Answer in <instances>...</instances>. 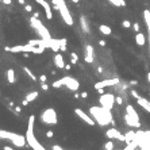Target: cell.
Here are the masks:
<instances>
[{
	"label": "cell",
	"mask_w": 150,
	"mask_h": 150,
	"mask_svg": "<svg viewBox=\"0 0 150 150\" xmlns=\"http://www.w3.org/2000/svg\"><path fill=\"white\" fill-rule=\"evenodd\" d=\"M89 114L93 119L96 120L97 124L100 126H107V124H112L115 126V122H114V116L111 114V110L108 108H104V107H96L93 106L89 108Z\"/></svg>",
	"instance_id": "6da1fadb"
},
{
	"label": "cell",
	"mask_w": 150,
	"mask_h": 150,
	"mask_svg": "<svg viewBox=\"0 0 150 150\" xmlns=\"http://www.w3.org/2000/svg\"><path fill=\"white\" fill-rule=\"evenodd\" d=\"M34 123H35V115H30L29 118V124H27V131H26V141L27 145L34 150H43L45 147L37 141L35 134H34Z\"/></svg>",
	"instance_id": "7a4b0ae2"
},
{
	"label": "cell",
	"mask_w": 150,
	"mask_h": 150,
	"mask_svg": "<svg viewBox=\"0 0 150 150\" xmlns=\"http://www.w3.org/2000/svg\"><path fill=\"white\" fill-rule=\"evenodd\" d=\"M45 49L46 48H43V46H32L30 43L11 46V48L6 46V48H4V50L10 51V53H34V54H42L45 51Z\"/></svg>",
	"instance_id": "3957f363"
},
{
	"label": "cell",
	"mask_w": 150,
	"mask_h": 150,
	"mask_svg": "<svg viewBox=\"0 0 150 150\" xmlns=\"http://www.w3.org/2000/svg\"><path fill=\"white\" fill-rule=\"evenodd\" d=\"M51 6H53L55 10H58L60 14H61V18H62V20L65 22V25L68 26H73V16L70 15V12L68 10V6L66 3H65V0H51Z\"/></svg>",
	"instance_id": "277c9868"
},
{
	"label": "cell",
	"mask_w": 150,
	"mask_h": 150,
	"mask_svg": "<svg viewBox=\"0 0 150 150\" xmlns=\"http://www.w3.org/2000/svg\"><path fill=\"white\" fill-rule=\"evenodd\" d=\"M0 139H10L16 147H23V146H26V143H27L26 135L10 133V131H6V130H0Z\"/></svg>",
	"instance_id": "5b68a950"
},
{
	"label": "cell",
	"mask_w": 150,
	"mask_h": 150,
	"mask_svg": "<svg viewBox=\"0 0 150 150\" xmlns=\"http://www.w3.org/2000/svg\"><path fill=\"white\" fill-rule=\"evenodd\" d=\"M30 25H31L32 29L38 32V35L42 39H51V35H50L49 30L46 29V26L39 20V18H34V16L30 18Z\"/></svg>",
	"instance_id": "8992f818"
},
{
	"label": "cell",
	"mask_w": 150,
	"mask_h": 150,
	"mask_svg": "<svg viewBox=\"0 0 150 150\" xmlns=\"http://www.w3.org/2000/svg\"><path fill=\"white\" fill-rule=\"evenodd\" d=\"M41 120L45 124H48V126H54V124H57L58 116H57V112H55V110H54V108H46V110L41 114Z\"/></svg>",
	"instance_id": "52a82bcc"
},
{
	"label": "cell",
	"mask_w": 150,
	"mask_h": 150,
	"mask_svg": "<svg viewBox=\"0 0 150 150\" xmlns=\"http://www.w3.org/2000/svg\"><path fill=\"white\" fill-rule=\"evenodd\" d=\"M99 103L104 108L112 110L115 106V96L112 95V93H101L100 97H99Z\"/></svg>",
	"instance_id": "ba28073f"
},
{
	"label": "cell",
	"mask_w": 150,
	"mask_h": 150,
	"mask_svg": "<svg viewBox=\"0 0 150 150\" xmlns=\"http://www.w3.org/2000/svg\"><path fill=\"white\" fill-rule=\"evenodd\" d=\"M60 80H61V84L66 87L69 91L77 92V91H78V88H80V83H78V80H76L74 77L65 76V77H62V78H60Z\"/></svg>",
	"instance_id": "9c48e42d"
},
{
	"label": "cell",
	"mask_w": 150,
	"mask_h": 150,
	"mask_svg": "<svg viewBox=\"0 0 150 150\" xmlns=\"http://www.w3.org/2000/svg\"><path fill=\"white\" fill-rule=\"evenodd\" d=\"M74 114H76L77 116H78V118H80L81 120H84V122H85V123L88 124V126H95L96 123H95V119H93L92 118V116H91V114L89 115H88L87 114V112H84L81 108H76V110H74Z\"/></svg>",
	"instance_id": "30bf717a"
},
{
	"label": "cell",
	"mask_w": 150,
	"mask_h": 150,
	"mask_svg": "<svg viewBox=\"0 0 150 150\" xmlns=\"http://www.w3.org/2000/svg\"><path fill=\"white\" fill-rule=\"evenodd\" d=\"M106 135H107L110 139H118V141H124V142H126V135L122 134L120 131L115 127V126L107 130V131H106Z\"/></svg>",
	"instance_id": "8fae6325"
},
{
	"label": "cell",
	"mask_w": 150,
	"mask_h": 150,
	"mask_svg": "<svg viewBox=\"0 0 150 150\" xmlns=\"http://www.w3.org/2000/svg\"><path fill=\"white\" fill-rule=\"evenodd\" d=\"M120 83L119 78H108V80H101L95 84V89H100V88H107V87H115Z\"/></svg>",
	"instance_id": "7c38bea8"
},
{
	"label": "cell",
	"mask_w": 150,
	"mask_h": 150,
	"mask_svg": "<svg viewBox=\"0 0 150 150\" xmlns=\"http://www.w3.org/2000/svg\"><path fill=\"white\" fill-rule=\"evenodd\" d=\"M84 61L88 64H92L95 61V49L92 45H87L85 46V53H84Z\"/></svg>",
	"instance_id": "4fadbf2b"
},
{
	"label": "cell",
	"mask_w": 150,
	"mask_h": 150,
	"mask_svg": "<svg viewBox=\"0 0 150 150\" xmlns=\"http://www.w3.org/2000/svg\"><path fill=\"white\" fill-rule=\"evenodd\" d=\"M37 3L41 4V6L43 7L45 14H46V19H49V20L53 19V12H51V6H50V4L46 2V0H37Z\"/></svg>",
	"instance_id": "5bb4252c"
},
{
	"label": "cell",
	"mask_w": 150,
	"mask_h": 150,
	"mask_svg": "<svg viewBox=\"0 0 150 150\" xmlns=\"http://www.w3.org/2000/svg\"><path fill=\"white\" fill-rule=\"evenodd\" d=\"M124 122H126V124L130 126V127H135V129H139L141 127V122L139 120H135L134 118H131L130 115L126 114L124 115Z\"/></svg>",
	"instance_id": "9a60e30c"
},
{
	"label": "cell",
	"mask_w": 150,
	"mask_h": 150,
	"mask_svg": "<svg viewBox=\"0 0 150 150\" xmlns=\"http://www.w3.org/2000/svg\"><path fill=\"white\" fill-rule=\"evenodd\" d=\"M54 65L58 69H65V61H64V57H62L61 53H55V55H54Z\"/></svg>",
	"instance_id": "2e32d148"
},
{
	"label": "cell",
	"mask_w": 150,
	"mask_h": 150,
	"mask_svg": "<svg viewBox=\"0 0 150 150\" xmlns=\"http://www.w3.org/2000/svg\"><path fill=\"white\" fill-rule=\"evenodd\" d=\"M137 103L142 107V108L145 110V111H147L149 114H150V101L147 100V99H145V97H142V96H139L138 99H137Z\"/></svg>",
	"instance_id": "e0dca14e"
},
{
	"label": "cell",
	"mask_w": 150,
	"mask_h": 150,
	"mask_svg": "<svg viewBox=\"0 0 150 150\" xmlns=\"http://www.w3.org/2000/svg\"><path fill=\"white\" fill-rule=\"evenodd\" d=\"M80 26H81V30L84 31V34H89L91 32V27L88 26V20L84 15L80 16Z\"/></svg>",
	"instance_id": "ac0fdd59"
},
{
	"label": "cell",
	"mask_w": 150,
	"mask_h": 150,
	"mask_svg": "<svg viewBox=\"0 0 150 150\" xmlns=\"http://www.w3.org/2000/svg\"><path fill=\"white\" fill-rule=\"evenodd\" d=\"M49 49H51L53 51H55V53H58V50H60V39H54V38L49 39Z\"/></svg>",
	"instance_id": "d6986e66"
},
{
	"label": "cell",
	"mask_w": 150,
	"mask_h": 150,
	"mask_svg": "<svg viewBox=\"0 0 150 150\" xmlns=\"http://www.w3.org/2000/svg\"><path fill=\"white\" fill-rule=\"evenodd\" d=\"M135 42H137V45H139V46L146 45V37H145V34H142V32H137V35H135Z\"/></svg>",
	"instance_id": "ffe728a7"
},
{
	"label": "cell",
	"mask_w": 150,
	"mask_h": 150,
	"mask_svg": "<svg viewBox=\"0 0 150 150\" xmlns=\"http://www.w3.org/2000/svg\"><path fill=\"white\" fill-rule=\"evenodd\" d=\"M126 112H127V115H130L131 118H134L135 120H139V116H138L137 111L134 110V107H133V106L127 104V107H126Z\"/></svg>",
	"instance_id": "44dd1931"
},
{
	"label": "cell",
	"mask_w": 150,
	"mask_h": 150,
	"mask_svg": "<svg viewBox=\"0 0 150 150\" xmlns=\"http://www.w3.org/2000/svg\"><path fill=\"white\" fill-rule=\"evenodd\" d=\"M99 31L101 32L103 35H111V34H112L111 27L107 26V25H100V26H99Z\"/></svg>",
	"instance_id": "7402d4cb"
},
{
	"label": "cell",
	"mask_w": 150,
	"mask_h": 150,
	"mask_svg": "<svg viewBox=\"0 0 150 150\" xmlns=\"http://www.w3.org/2000/svg\"><path fill=\"white\" fill-rule=\"evenodd\" d=\"M143 18H145V22H146V26H147V32H149V45H150V15H149V10H145V11H143Z\"/></svg>",
	"instance_id": "603a6c76"
},
{
	"label": "cell",
	"mask_w": 150,
	"mask_h": 150,
	"mask_svg": "<svg viewBox=\"0 0 150 150\" xmlns=\"http://www.w3.org/2000/svg\"><path fill=\"white\" fill-rule=\"evenodd\" d=\"M7 80L10 84H14L16 81V78H15V70L14 69H8L7 70Z\"/></svg>",
	"instance_id": "cb8c5ba5"
},
{
	"label": "cell",
	"mask_w": 150,
	"mask_h": 150,
	"mask_svg": "<svg viewBox=\"0 0 150 150\" xmlns=\"http://www.w3.org/2000/svg\"><path fill=\"white\" fill-rule=\"evenodd\" d=\"M37 97H38V92H37V91L29 92V93H27V95H26V99L29 100L30 103H31V101H34V100L37 99Z\"/></svg>",
	"instance_id": "d4e9b609"
},
{
	"label": "cell",
	"mask_w": 150,
	"mask_h": 150,
	"mask_svg": "<svg viewBox=\"0 0 150 150\" xmlns=\"http://www.w3.org/2000/svg\"><path fill=\"white\" fill-rule=\"evenodd\" d=\"M66 43H68V41H66V38H61L60 39V50L62 51V53H65L66 51Z\"/></svg>",
	"instance_id": "484cf974"
},
{
	"label": "cell",
	"mask_w": 150,
	"mask_h": 150,
	"mask_svg": "<svg viewBox=\"0 0 150 150\" xmlns=\"http://www.w3.org/2000/svg\"><path fill=\"white\" fill-rule=\"evenodd\" d=\"M137 147H138V142H137V141H129L127 146H126V150H133V149H137Z\"/></svg>",
	"instance_id": "4316f807"
},
{
	"label": "cell",
	"mask_w": 150,
	"mask_h": 150,
	"mask_svg": "<svg viewBox=\"0 0 150 150\" xmlns=\"http://www.w3.org/2000/svg\"><path fill=\"white\" fill-rule=\"evenodd\" d=\"M108 2L111 4H114V6H116V7H124L126 6L124 0H108Z\"/></svg>",
	"instance_id": "83f0119b"
},
{
	"label": "cell",
	"mask_w": 150,
	"mask_h": 150,
	"mask_svg": "<svg viewBox=\"0 0 150 150\" xmlns=\"http://www.w3.org/2000/svg\"><path fill=\"white\" fill-rule=\"evenodd\" d=\"M23 70H25V72H26L27 74H29V76H30V78H31L32 81H37V76H35V74L32 73V72H31V70H30L29 68H27V66H23Z\"/></svg>",
	"instance_id": "f1b7e54d"
},
{
	"label": "cell",
	"mask_w": 150,
	"mask_h": 150,
	"mask_svg": "<svg viewBox=\"0 0 150 150\" xmlns=\"http://www.w3.org/2000/svg\"><path fill=\"white\" fill-rule=\"evenodd\" d=\"M77 61H78V55L74 53V51H72V53H70V62L74 65V64H77Z\"/></svg>",
	"instance_id": "f546056e"
},
{
	"label": "cell",
	"mask_w": 150,
	"mask_h": 150,
	"mask_svg": "<svg viewBox=\"0 0 150 150\" xmlns=\"http://www.w3.org/2000/svg\"><path fill=\"white\" fill-rule=\"evenodd\" d=\"M103 149H106V150H112V149H114V142H112V141L106 142L104 146H103Z\"/></svg>",
	"instance_id": "4dcf8cb0"
},
{
	"label": "cell",
	"mask_w": 150,
	"mask_h": 150,
	"mask_svg": "<svg viewBox=\"0 0 150 150\" xmlns=\"http://www.w3.org/2000/svg\"><path fill=\"white\" fill-rule=\"evenodd\" d=\"M122 26H123L124 29H130V27L133 26V25H131V23H130L129 20H123V22H122Z\"/></svg>",
	"instance_id": "1f68e13d"
},
{
	"label": "cell",
	"mask_w": 150,
	"mask_h": 150,
	"mask_svg": "<svg viewBox=\"0 0 150 150\" xmlns=\"http://www.w3.org/2000/svg\"><path fill=\"white\" fill-rule=\"evenodd\" d=\"M27 43H30V45H32V46H38L39 45V39H31V41H29Z\"/></svg>",
	"instance_id": "d6a6232c"
},
{
	"label": "cell",
	"mask_w": 150,
	"mask_h": 150,
	"mask_svg": "<svg viewBox=\"0 0 150 150\" xmlns=\"http://www.w3.org/2000/svg\"><path fill=\"white\" fill-rule=\"evenodd\" d=\"M51 85H53V88H60V87H62V84H61V80H57L51 84Z\"/></svg>",
	"instance_id": "836d02e7"
},
{
	"label": "cell",
	"mask_w": 150,
	"mask_h": 150,
	"mask_svg": "<svg viewBox=\"0 0 150 150\" xmlns=\"http://www.w3.org/2000/svg\"><path fill=\"white\" fill-rule=\"evenodd\" d=\"M133 29H134V31H135V32H139V30H141L139 23H134V25H133Z\"/></svg>",
	"instance_id": "e575fe53"
},
{
	"label": "cell",
	"mask_w": 150,
	"mask_h": 150,
	"mask_svg": "<svg viewBox=\"0 0 150 150\" xmlns=\"http://www.w3.org/2000/svg\"><path fill=\"white\" fill-rule=\"evenodd\" d=\"M115 101H116V104H123V97L122 96H116V99H115Z\"/></svg>",
	"instance_id": "d590c367"
},
{
	"label": "cell",
	"mask_w": 150,
	"mask_h": 150,
	"mask_svg": "<svg viewBox=\"0 0 150 150\" xmlns=\"http://www.w3.org/2000/svg\"><path fill=\"white\" fill-rule=\"evenodd\" d=\"M38 80L41 83H46V80H48V77H46V74H41V76L38 77Z\"/></svg>",
	"instance_id": "8d00e7d4"
},
{
	"label": "cell",
	"mask_w": 150,
	"mask_h": 150,
	"mask_svg": "<svg viewBox=\"0 0 150 150\" xmlns=\"http://www.w3.org/2000/svg\"><path fill=\"white\" fill-rule=\"evenodd\" d=\"M131 96L135 97V99H138V97H139V93L135 91V89H131Z\"/></svg>",
	"instance_id": "74e56055"
},
{
	"label": "cell",
	"mask_w": 150,
	"mask_h": 150,
	"mask_svg": "<svg viewBox=\"0 0 150 150\" xmlns=\"http://www.w3.org/2000/svg\"><path fill=\"white\" fill-rule=\"evenodd\" d=\"M41 88H42V91H48V89H49V85H48L46 83H42V84H41Z\"/></svg>",
	"instance_id": "f35d334b"
},
{
	"label": "cell",
	"mask_w": 150,
	"mask_h": 150,
	"mask_svg": "<svg viewBox=\"0 0 150 150\" xmlns=\"http://www.w3.org/2000/svg\"><path fill=\"white\" fill-rule=\"evenodd\" d=\"M25 10H26L27 12H32V7L30 6V4H26V6H25Z\"/></svg>",
	"instance_id": "ab89813d"
},
{
	"label": "cell",
	"mask_w": 150,
	"mask_h": 150,
	"mask_svg": "<svg viewBox=\"0 0 150 150\" xmlns=\"http://www.w3.org/2000/svg\"><path fill=\"white\" fill-rule=\"evenodd\" d=\"M14 110H15V114H16V115H19L20 112H22V108H20L19 106H16V107H15V108H14Z\"/></svg>",
	"instance_id": "60d3db41"
},
{
	"label": "cell",
	"mask_w": 150,
	"mask_h": 150,
	"mask_svg": "<svg viewBox=\"0 0 150 150\" xmlns=\"http://www.w3.org/2000/svg\"><path fill=\"white\" fill-rule=\"evenodd\" d=\"M53 135H54V133L51 130H49L48 133H46V137H48V138H53Z\"/></svg>",
	"instance_id": "b9f144b4"
},
{
	"label": "cell",
	"mask_w": 150,
	"mask_h": 150,
	"mask_svg": "<svg viewBox=\"0 0 150 150\" xmlns=\"http://www.w3.org/2000/svg\"><path fill=\"white\" fill-rule=\"evenodd\" d=\"M51 149H53V150H62V147L58 146V145H53V146H51Z\"/></svg>",
	"instance_id": "7bdbcfd3"
},
{
	"label": "cell",
	"mask_w": 150,
	"mask_h": 150,
	"mask_svg": "<svg viewBox=\"0 0 150 150\" xmlns=\"http://www.w3.org/2000/svg\"><path fill=\"white\" fill-rule=\"evenodd\" d=\"M80 95H81V97H83V99H87V97H88V93H87V92H81Z\"/></svg>",
	"instance_id": "ee69618b"
},
{
	"label": "cell",
	"mask_w": 150,
	"mask_h": 150,
	"mask_svg": "<svg viewBox=\"0 0 150 150\" xmlns=\"http://www.w3.org/2000/svg\"><path fill=\"white\" fill-rule=\"evenodd\" d=\"M99 45L101 46V48H104V46H106V41H104V39H101V41H99Z\"/></svg>",
	"instance_id": "f6af8a7d"
},
{
	"label": "cell",
	"mask_w": 150,
	"mask_h": 150,
	"mask_svg": "<svg viewBox=\"0 0 150 150\" xmlns=\"http://www.w3.org/2000/svg\"><path fill=\"white\" fill-rule=\"evenodd\" d=\"M2 2H3L4 4H7V6H10V4L12 3V2H11V0H2Z\"/></svg>",
	"instance_id": "bcb514c9"
},
{
	"label": "cell",
	"mask_w": 150,
	"mask_h": 150,
	"mask_svg": "<svg viewBox=\"0 0 150 150\" xmlns=\"http://www.w3.org/2000/svg\"><path fill=\"white\" fill-rule=\"evenodd\" d=\"M137 84H138L137 80H131V81H130V85H137Z\"/></svg>",
	"instance_id": "7dc6e473"
},
{
	"label": "cell",
	"mask_w": 150,
	"mask_h": 150,
	"mask_svg": "<svg viewBox=\"0 0 150 150\" xmlns=\"http://www.w3.org/2000/svg\"><path fill=\"white\" fill-rule=\"evenodd\" d=\"M29 103H30L29 100H27V99H25V100L22 101V106H27V104H29Z\"/></svg>",
	"instance_id": "c3c4849f"
},
{
	"label": "cell",
	"mask_w": 150,
	"mask_h": 150,
	"mask_svg": "<svg viewBox=\"0 0 150 150\" xmlns=\"http://www.w3.org/2000/svg\"><path fill=\"white\" fill-rule=\"evenodd\" d=\"M70 68H72V66H70L69 64H65V70H70Z\"/></svg>",
	"instance_id": "681fc988"
},
{
	"label": "cell",
	"mask_w": 150,
	"mask_h": 150,
	"mask_svg": "<svg viewBox=\"0 0 150 150\" xmlns=\"http://www.w3.org/2000/svg\"><path fill=\"white\" fill-rule=\"evenodd\" d=\"M18 3L22 4V6H26V2H25V0H18Z\"/></svg>",
	"instance_id": "f907efd6"
},
{
	"label": "cell",
	"mask_w": 150,
	"mask_h": 150,
	"mask_svg": "<svg viewBox=\"0 0 150 150\" xmlns=\"http://www.w3.org/2000/svg\"><path fill=\"white\" fill-rule=\"evenodd\" d=\"M32 16H34V18H39V12H34V14H32Z\"/></svg>",
	"instance_id": "816d5d0a"
},
{
	"label": "cell",
	"mask_w": 150,
	"mask_h": 150,
	"mask_svg": "<svg viewBox=\"0 0 150 150\" xmlns=\"http://www.w3.org/2000/svg\"><path fill=\"white\" fill-rule=\"evenodd\" d=\"M81 95H78V93L77 92H74V99H78V97H80Z\"/></svg>",
	"instance_id": "f5cc1de1"
},
{
	"label": "cell",
	"mask_w": 150,
	"mask_h": 150,
	"mask_svg": "<svg viewBox=\"0 0 150 150\" xmlns=\"http://www.w3.org/2000/svg\"><path fill=\"white\" fill-rule=\"evenodd\" d=\"M4 150H12L11 146H4Z\"/></svg>",
	"instance_id": "db71d44e"
},
{
	"label": "cell",
	"mask_w": 150,
	"mask_h": 150,
	"mask_svg": "<svg viewBox=\"0 0 150 150\" xmlns=\"http://www.w3.org/2000/svg\"><path fill=\"white\" fill-rule=\"evenodd\" d=\"M97 72L101 73V72H103V68H100V66H99V68H97Z\"/></svg>",
	"instance_id": "11a10c76"
},
{
	"label": "cell",
	"mask_w": 150,
	"mask_h": 150,
	"mask_svg": "<svg viewBox=\"0 0 150 150\" xmlns=\"http://www.w3.org/2000/svg\"><path fill=\"white\" fill-rule=\"evenodd\" d=\"M147 81H149V84H150V72L147 73Z\"/></svg>",
	"instance_id": "9f6ffc18"
},
{
	"label": "cell",
	"mask_w": 150,
	"mask_h": 150,
	"mask_svg": "<svg viewBox=\"0 0 150 150\" xmlns=\"http://www.w3.org/2000/svg\"><path fill=\"white\" fill-rule=\"evenodd\" d=\"M70 2H73V3H74V4H77V3H78V2H80V0H70Z\"/></svg>",
	"instance_id": "6f0895ef"
},
{
	"label": "cell",
	"mask_w": 150,
	"mask_h": 150,
	"mask_svg": "<svg viewBox=\"0 0 150 150\" xmlns=\"http://www.w3.org/2000/svg\"><path fill=\"white\" fill-rule=\"evenodd\" d=\"M149 15H150V10H149Z\"/></svg>",
	"instance_id": "680465c9"
},
{
	"label": "cell",
	"mask_w": 150,
	"mask_h": 150,
	"mask_svg": "<svg viewBox=\"0 0 150 150\" xmlns=\"http://www.w3.org/2000/svg\"><path fill=\"white\" fill-rule=\"evenodd\" d=\"M0 93H2V92H0Z\"/></svg>",
	"instance_id": "91938a15"
}]
</instances>
